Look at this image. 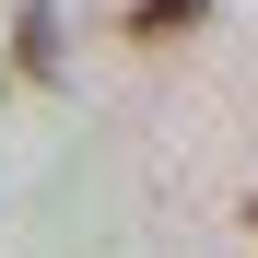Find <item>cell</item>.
<instances>
[{
    "mask_svg": "<svg viewBox=\"0 0 258 258\" xmlns=\"http://www.w3.org/2000/svg\"><path fill=\"white\" fill-rule=\"evenodd\" d=\"M246 223H258V200H246Z\"/></svg>",
    "mask_w": 258,
    "mask_h": 258,
    "instance_id": "3957f363",
    "label": "cell"
},
{
    "mask_svg": "<svg viewBox=\"0 0 258 258\" xmlns=\"http://www.w3.org/2000/svg\"><path fill=\"white\" fill-rule=\"evenodd\" d=\"M12 71L24 82H59L71 47H59V0H24V24H12Z\"/></svg>",
    "mask_w": 258,
    "mask_h": 258,
    "instance_id": "6da1fadb",
    "label": "cell"
},
{
    "mask_svg": "<svg viewBox=\"0 0 258 258\" xmlns=\"http://www.w3.org/2000/svg\"><path fill=\"white\" fill-rule=\"evenodd\" d=\"M200 12H223V0H129V47H176Z\"/></svg>",
    "mask_w": 258,
    "mask_h": 258,
    "instance_id": "7a4b0ae2",
    "label": "cell"
}]
</instances>
